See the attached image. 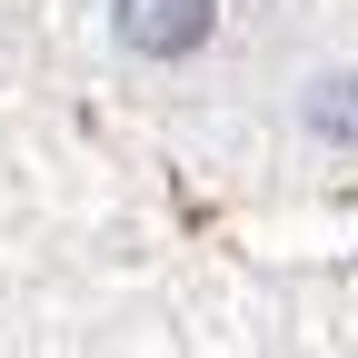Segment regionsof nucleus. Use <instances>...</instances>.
<instances>
[{"instance_id":"nucleus-1","label":"nucleus","mask_w":358,"mask_h":358,"mask_svg":"<svg viewBox=\"0 0 358 358\" xmlns=\"http://www.w3.org/2000/svg\"><path fill=\"white\" fill-rule=\"evenodd\" d=\"M120 40L150 60H179L209 40V0H120Z\"/></svg>"},{"instance_id":"nucleus-2","label":"nucleus","mask_w":358,"mask_h":358,"mask_svg":"<svg viewBox=\"0 0 358 358\" xmlns=\"http://www.w3.org/2000/svg\"><path fill=\"white\" fill-rule=\"evenodd\" d=\"M308 129H329V140H358V80H319V100H308Z\"/></svg>"}]
</instances>
